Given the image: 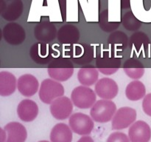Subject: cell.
<instances>
[{
	"instance_id": "6da1fadb",
	"label": "cell",
	"mask_w": 151,
	"mask_h": 142,
	"mask_svg": "<svg viewBox=\"0 0 151 142\" xmlns=\"http://www.w3.org/2000/svg\"><path fill=\"white\" fill-rule=\"evenodd\" d=\"M47 71L52 79L60 82L66 81L73 75L74 66L68 57H57L49 64Z\"/></svg>"
},
{
	"instance_id": "7a4b0ae2",
	"label": "cell",
	"mask_w": 151,
	"mask_h": 142,
	"mask_svg": "<svg viewBox=\"0 0 151 142\" xmlns=\"http://www.w3.org/2000/svg\"><path fill=\"white\" fill-rule=\"evenodd\" d=\"M66 57L78 64H86L94 59V48L86 43H77L67 47L65 51Z\"/></svg>"
},
{
	"instance_id": "3957f363",
	"label": "cell",
	"mask_w": 151,
	"mask_h": 142,
	"mask_svg": "<svg viewBox=\"0 0 151 142\" xmlns=\"http://www.w3.org/2000/svg\"><path fill=\"white\" fill-rule=\"evenodd\" d=\"M121 58L115 52L104 50L97 56L96 66L97 70L103 75H111L120 68Z\"/></svg>"
},
{
	"instance_id": "277c9868",
	"label": "cell",
	"mask_w": 151,
	"mask_h": 142,
	"mask_svg": "<svg viewBox=\"0 0 151 142\" xmlns=\"http://www.w3.org/2000/svg\"><path fill=\"white\" fill-rule=\"evenodd\" d=\"M64 94V87L60 83L52 78H46L41 82L38 96L40 100L44 104H51L53 101Z\"/></svg>"
},
{
	"instance_id": "5b68a950",
	"label": "cell",
	"mask_w": 151,
	"mask_h": 142,
	"mask_svg": "<svg viewBox=\"0 0 151 142\" xmlns=\"http://www.w3.org/2000/svg\"><path fill=\"white\" fill-rule=\"evenodd\" d=\"M116 112V106L114 101L106 99L97 101L91 106L90 115L94 121L106 123L113 118Z\"/></svg>"
},
{
	"instance_id": "8992f818",
	"label": "cell",
	"mask_w": 151,
	"mask_h": 142,
	"mask_svg": "<svg viewBox=\"0 0 151 142\" xmlns=\"http://www.w3.org/2000/svg\"><path fill=\"white\" fill-rule=\"evenodd\" d=\"M29 55L35 63L47 64H50L57 56L58 57V52L56 51L53 46L47 43L38 41L32 44L29 50Z\"/></svg>"
},
{
	"instance_id": "52a82bcc",
	"label": "cell",
	"mask_w": 151,
	"mask_h": 142,
	"mask_svg": "<svg viewBox=\"0 0 151 142\" xmlns=\"http://www.w3.org/2000/svg\"><path fill=\"white\" fill-rule=\"evenodd\" d=\"M71 99L73 104L79 109H88L97 101V94L88 86L81 85L72 90Z\"/></svg>"
},
{
	"instance_id": "ba28073f",
	"label": "cell",
	"mask_w": 151,
	"mask_h": 142,
	"mask_svg": "<svg viewBox=\"0 0 151 142\" xmlns=\"http://www.w3.org/2000/svg\"><path fill=\"white\" fill-rule=\"evenodd\" d=\"M71 130L80 135H88L94 129V120L86 114L76 112L72 114L69 120Z\"/></svg>"
},
{
	"instance_id": "9c48e42d",
	"label": "cell",
	"mask_w": 151,
	"mask_h": 142,
	"mask_svg": "<svg viewBox=\"0 0 151 142\" xmlns=\"http://www.w3.org/2000/svg\"><path fill=\"white\" fill-rule=\"evenodd\" d=\"M137 116V111L134 108L130 106L119 108L112 118V129L114 130H120L128 128L135 122Z\"/></svg>"
},
{
	"instance_id": "30bf717a",
	"label": "cell",
	"mask_w": 151,
	"mask_h": 142,
	"mask_svg": "<svg viewBox=\"0 0 151 142\" xmlns=\"http://www.w3.org/2000/svg\"><path fill=\"white\" fill-rule=\"evenodd\" d=\"M131 48L132 54L135 55L137 58L147 56L149 46H150V39L146 33L144 32L134 33L132 34L128 43Z\"/></svg>"
},
{
	"instance_id": "8fae6325",
	"label": "cell",
	"mask_w": 151,
	"mask_h": 142,
	"mask_svg": "<svg viewBox=\"0 0 151 142\" xmlns=\"http://www.w3.org/2000/svg\"><path fill=\"white\" fill-rule=\"evenodd\" d=\"M50 109L52 115L57 120L66 119L73 110V102L72 99L63 96L53 101Z\"/></svg>"
},
{
	"instance_id": "7c38bea8",
	"label": "cell",
	"mask_w": 151,
	"mask_h": 142,
	"mask_svg": "<svg viewBox=\"0 0 151 142\" xmlns=\"http://www.w3.org/2000/svg\"><path fill=\"white\" fill-rule=\"evenodd\" d=\"M94 90L100 99L111 100L117 96L119 87L114 80L105 77L97 81Z\"/></svg>"
},
{
	"instance_id": "4fadbf2b",
	"label": "cell",
	"mask_w": 151,
	"mask_h": 142,
	"mask_svg": "<svg viewBox=\"0 0 151 142\" xmlns=\"http://www.w3.org/2000/svg\"><path fill=\"white\" fill-rule=\"evenodd\" d=\"M2 36L4 41L12 45H19L24 42L26 38L24 29L15 22L7 24L2 29Z\"/></svg>"
},
{
	"instance_id": "5bb4252c",
	"label": "cell",
	"mask_w": 151,
	"mask_h": 142,
	"mask_svg": "<svg viewBox=\"0 0 151 142\" xmlns=\"http://www.w3.org/2000/svg\"><path fill=\"white\" fill-rule=\"evenodd\" d=\"M24 10L23 2L22 0H1L0 13L4 19L13 22L19 19Z\"/></svg>"
},
{
	"instance_id": "9a60e30c",
	"label": "cell",
	"mask_w": 151,
	"mask_h": 142,
	"mask_svg": "<svg viewBox=\"0 0 151 142\" xmlns=\"http://www.w3.org/2000/svg\"><path fill=\"white\" fill-rule=\"evenodd\" d=\"M128 137L131 142H149L151 138V129L144 121H137L130 127Z\"/></svg>"
},
{
	"instance_id": "2e32d148",
	"label": "cell",
	"mask_w": 151,
	"mask_h": 142,
	"mask_svg": "<svg viewBox=\"0 0 151 142\" xmlns=\"http://www.w3.org/2000/svg\"><path fill=\"white\" fill-rule=\"evenodd\" d=\"M58 31L52 22L44 20L37 24L34 28V36L38 41L41 42H50L57 36Z\"/></svg>"
},
{
	"instance_id": "e0dca14e",
	"label": "cell",
	"mask_w": 151,
	"mask_h": 142,
	"mask_svg": "<svg viewBox=\"0 0 151 142\" xmlns=\"http://www.w3.org/2000/svg\"><path fill=\"white\" fill-rule=\"evenodd\" d=\"M39 82L32 74H24L17 81V88L19 93L25 97H31L38 92Z\"/></svg>"
},
{
	"instance_id": "ac0fdd59",
	"label": "cell",
	"mask_w": 151,
	"mask_h": 142,
	"mask_svg": "<svg viewBox=\"0 0 151 142\" xmlns=\"http://www.w3.org/2000/svg\"><path fill=\"white\" fill-rule=\"evenodd\" d=\"M17 114L22 121L30 122L35 120L38 115V104L30 99L22 100L17 106Z\"/></svg>"
},
{
	"instance_id": "d6986e66",
	"label": "cell",
	"mask_w": 151,
	"mask_h": 142,
	"mask_svg": "<svg viewBox=\"0 0 151 142\" xmlns=\"http://www.w3.org/2000/svg\"><path fill=\"white\" fill-rule=\"evenodd\" d=\"M57 37L61 44L72 45L78 43L80 39L79 30L72 24H66L58 30Z\"/></svg>"
},
{
	"instance_id": "ffe728a7",
	"label": "cell",
	"mask_w": 151,
	"mask_h": 142,
	"mask_svg": "<svg viewBox=\"0 0 151 142\" xmlns=\"http://www.w3.org/2000/svg\"><path fill=\"white\" fill-rule=\"evenodd\" d=\"M4 130L7 133L5 142H24L27 137V132L24 126L16 121L6 124Z\"/></svg>"
},
{
	"instance_id": "44dd1931",
	"label": "cell",
	"mask_w": 151,
	"mask_h": 142,
	"mask_svg": "<svg viewBox=\"0 0 151 142\" xmlns=\"http://www.w3.org/2000/svg\"><path fill=\"white\" fill-rule=\"evenodd\" d=\"M17 81L11 72L1 71L0 72V95L1 96H9L16 91Z\"/></svg>"
},
{
	"instance_id": "7402d4cb",
	"label": "cell",
	"mask_w": 151,
	"mask_h": 142,
	"mask_svg": "<svg viewBox=\"0 0 151 142\" xmlns=\"http://www.w3.org/2000/svg\"><path fill=\"white\" fill-rule=\"evenodd\" d=\"M51 142H72V130L64 123L55 125L50 133Z\"/></svg>"
},
{
	"instance_id": "603a6c76",
	"label": "cell",
	"mask_w": 151,
	"mask_h": 142,
	"mask_svg": "<svg viewBox=\"0 0 151 142\" xmlns=\"http://www.w3.org/2000/svg\"><path fill=\"white\" fill-rule=\"evenodd\" d=\"M123 70L129 78L137 80L143 76L145 70L143 64L139 60L134 58H130L124 63Z\"/></svg>"
},
{
	"instance_id": "cb8c5ba5",
	"label": "cell",
	"mask_w": 151,
	"mask_h": 142,
	"mask_svg": "<svg viewBox=\"0 0 151 142\" xmlns=\"http://www.w3.org/2000/svg\"><path fill=\"white\" fill-rule=\"evenodd\" d=\"M108 43L111 51L118 53L119 52L123 51L128 47L129 41L125 33L117 30L113 32L109 36Z\"/></svg>"
},
{
	"instance_id": "d4e9b609",
	"label": "cell",
	"mask_w": 151,
	"mask_h": 142,
	"mask_svg": "<svg viewBox=\"0 0 151 142\" xmlns=\"http://www.w3.org/2000/svg\"><path fill=\"white\" fill-rule=\"evenodd\" d=\"M99 70L93 66L81 68L78 72V79L82 85H94L98 81Z\"/></svg>"
},
{
	"instance_id": "484cf974",
	"label": "cell",
	"mask_w": 151,
	"mask_h": 142,
	"mask_svg": "<svg viewBox=\"0 0 151 142\" xmlns=\"http://www.w3.org/2000/svg\"><path fill=\"white\" fill-rule=\"evenodd\" d=\"M125 95L128 100L136 101L143 99L146 96L145 84L139 80H134L127 85Z\"/></svg>"
},
{
	"instance_id": "4316f807",
	"label": "cell",
	"mask_w": 151,
	"mask_h": 142,
	"mask_svg": "<svg viewBox=\"0 0 151 142\" xmlns=\"http://www.w3.org/2000/svg\"><path fill=\"white\" fill-rule=\"evenodd\" d=\"M99 25L103 31L110 33L119 28L120 22H109V10H104L99 15Z\"/></svg>"
},
{
	"instance_id": "83f0119b",
	"label": "cell",
	"mask_w": 151,
	"mask_h": 142,
	"mask_svg": "<svg viewBox=\"0 0 151 142\" xmlns=\"http://www.w3.org/2000/svg\"><path fill=\"white\" fill-rule=\"evenodd\" d=\"M122 24L125 29L130 31L137 30L142 26V22L134 16L132 11L127 12L122 16Z\"/></svg>"
},
{
	"instance_id": "f1b7e54d",
	"label": "cell",
	"mask_w": 151,
	"mask_h": 142,
	"mask_svg": "<svg viewBox=\"0 0 151 142\" xmlns=\"http://www.w3.org/2000/svg\"><path fill=\"white\" fill-rule=\"evenodd\" d=\"M106 142H131V141L125 133L114 132L109 136Z\"/></svg>"
},
{
	"instance_id": "f546056e",
	"label": "cell",
	"mask_w": 151,
	"mask_h": 142,
	"mask_svg": "<svg viewBox=\"0 0 151 142\" xmlns=\"http://www.w3.org/2000/svg\"><path fill=\"white\" fill-rule=\"evenodd\" d=\"M142 109L146 115L151 116V93L146 95L142 101Z\"/></svg>"
},
{
	"instance_id": "4dcf8cb0",
	"label": "cell",
	"mask_w": 151,
	"mask_h": 142,
	"mask_svg": "<svg viewBox=\"0 0 151 142\" xmlns=\"http://www.w3.org/2000/svg\"><path fill=\"white\" fill-rule=\"evenodd\" d=\"M78 142H94V140L90 136H83L78 141Z\"/></svg>"
},
{
	"instance_id": "1f68e13d",
	"label": "cell",
	"mask_w": 151,
	"mask_h": 142,
	"mask_svg": "<svg viewBox=\"0 0 151 142\" xmlns=\"http://www.w3.org/2000/svg\"><path fill=\"white\" fill-rule=\"evenodd\" d=\"M130 6H131L130 0H121V7H122V8H129Z\"/></svg>"
},
{
	"instance_id": "d6a6232c",
	"label": "cell",
	"mask_w": 151,
	"mask_h": 142,
	"mask_svg": "<svg viewBox=\"0 0 151 142\" xmlns=\"http://www.w3.org/2000/svg\"><path fill=\"white\" fill-rule=\"evenodd\" d=\"M1 142H5L6 140H4V138H6V132L5 130L1 129Z\"/></svg>"
},
{
	"instance_id": "836d02e7",
	"label": "cell",
	"mask_w": 151,
	"mask_h": 142,
	"mask_svg": "<svg viewBox=\"0 0 151 142\" xmlns=\"http://www.w3.org/2000/svg\"><path fill=\"white\" fill-rule=\"evenodd\" d=\"M39 142H49L48 141H39Z\"/></svg>"
},
{
	"instance_id": "e575fe53",
	"label": "cell",
	"mask_w": 151,
	"mask_h": 142,
	"mask_svg": "<svg viewBox=\"0 0 151 142\" xmlns=\"http://www.w3.org/2000/svg\"><path fill=\"white\" fill-rule=\"evenodd\" d=\"M150 48H151V44H150Z\"/></svg>"
}]
</instances>
